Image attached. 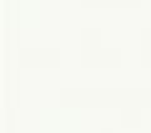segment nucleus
Masks as SVG:
<instances>
[]
</instances>
